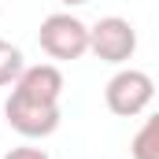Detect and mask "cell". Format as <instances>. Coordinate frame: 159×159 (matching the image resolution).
Here are the masks:
<instances>
[{
  "label": "cell",
  "mask_w": 159,
  "mask_h": 159,
  "mask_svg": "<svg viewBox=\"0 0 159 159\" xmlns=\"http://www.w3.org/2000/svg\"><path fill=\"white\" fill-rule=\"evenodd\" d=\"M4 115H7V126L30 141H41V137H52L59 129V104L52 100H37L30 93H19L11 89L7 104H4Z\"/></svg>",
  "instance_id": "2"
},
{
  "label": "cell",
  "mask_w": 159,
  "mask_h": 159,
  "mask_svg": "<svg viewBox=\"0 0 159 159\" xmlns=\"http://www.w3.org/2000/svg\"><path fill=\"white\" fill-rule=\"evenodd\" d=\"M4 159H48L44 148H34V144H22V148H11Z\"/></svg>",
  "instance_id": "7"
},
{
  "label": "cell",
  "mask_w": 159,
  "mask_h": 159,
  "mask_svg": "<svg viewBox=\"0 0 159 159\" xmlns=\"http://www.w3.org/2000/svg\"><path fill=\"white\" fill-rule=\"evenodd\" d=\"M152 96H156V81H152V74H144V70H137V67L119 70L115 78L104 85V104H107V111L119 115V119H133V115L148 111Z\"/></svg>",
  "instance_id": "3"
},
{
  "label": "cell",
  "mask_w": 159,
  "mask_h": 159,
  "mask_svg": "<svg viewBox=\"0 0 159 159\" xmlns=\"http://www.w3.org/2000/svg\"><path fill=\"white\" fill-rule=\"evenodd\" d=\"M22 67H26L22 48L0 37V89H4V85H11V81L19 78V74H22Z\"/></svg>",
  "instance_id": "5"
},
{
  "label": "cell",
  "mask_w": 159,
  "mask_h": 159,
  "mask_svg": "<svg viewBox=\"0 0 159 159\" xmlns=\"http://www.w3.org/2000/svg\"><path fill=\"white\" fill-rule=\"evenodd\" d=\"M59 4H67V7H78V4H89V0H59Z\"/></svg>",
  "instance_id": "8"
},
{
  "label": "cell",
  "mask_w": 159,
  "mask_h": 159,
  "mask_svg": "<svg viewBox=\"0 0 159 159\" xmlns=\"http://www.w3.org/2000/svg\"><path fill=\"white\" fill-rule=\"evenodd\" d=\"M89 52L104 63H126L137 52V30L119 15H107L96 26H89Z\"/></svg>",
  "instance_id": "4"
},
{
  "label": "cell",
  "mask_w": 159,
  "mask_h": 159,
  "mask_svg": "<svg viewBox=\"0 0 159 159\" xmlns=\"http://www.w3.org/2000/svg\"><path fill=\"white\" fill-rule=\"evenodd\" d=\"M37 44H41L44 56H52V59H59V63L81 59V56L89 52V26L81 22L78 15H70V11H56V15L41 19Z\"/></svg>",
  "instance_id": "1"
},
{
  "label": "cell",
  "mask_w": 159,
  "mask_h": 159,
  "mask_svg": "<svg viewBox=\"0 0 159 159\" xmlns=\"http://www.w3.org/2000/svg\"><path fill=\"white\" fill-rule=\"evenodd\" d=\"M159 122L156 119H144V126L137 129V137H133V144H129V152L133 159H159Z\"/></svg>",
  "instance_id": "6"
}]
</instances>
